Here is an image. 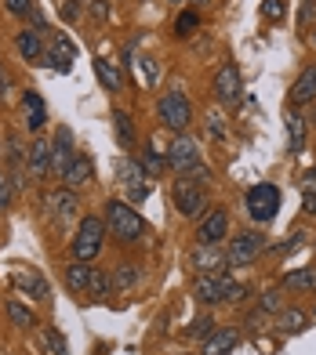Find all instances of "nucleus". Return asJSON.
I'll list each match as a JSON object with an SVG mask.
<instances>
[{
  "instance_id": "nucleus-20",
  "label": "nucleus",
  "mask_w": 316,
  "mask_h": 355,
  "mask_svg": "<svg viewBox=\"0 0 316 355\" xmlns=\"http://www.w3.org/2000/svg\"><path fill=\"white\" fill-rule=\"evenodd\" d=\"M73 55H76V51H73V44H69L66 37H55V47H51V51H47L44 58H47V66H51V69L58 66L62 73H69V66H73Z\"/></svg>"
},
{
  "instance_id": "nucleus-5",
  "label": "nucleus",
  "mask_w": 316,
  "mask_h": 355,
  "mask_svg": "<svg viewBox=\"0 0 316 355\" xmlns=\"http://www.w3.org/2000/svg\"><path fill=\"white\" fill-rule=\"evenodd\" d=\"M193 290H197L200 304H222V301H233L236 283L226 276V272H200V279H197Z\"/></svg>"
},
{
  "instance_id": "nucleus-44",
  "label": "nucleus",
  "mask_w": 316,
  "mask_h": 355,
  "mask_svg": "<svg viewBox=\"0 0 316 355\" xmlns=\"http://www.w3.org/2000/svg\"><path fill=\"white\" fill-rule=\"evenodd\" d=\"M76 15H81V0H66V8H62V19H66V22H73Z\"/></svg>"
},
{
  "instance_id": "nucleus-24",
  "label": "nucleus",
  "mask_w": 316,
  "mask_h": 355,
  "mask_svg": "<svg viewBox=\"0 0 316 355\" xmlns=\"http://www.w3.org/2000/svg\"><path fill=\"white\" fill-rule=\"evenodd\" d=\"M288 138H291V153H306V116L302 112H288Z\"/></svg>"
},
{
  "instance_id": "nucleus-41",
  "label": "nucleus",
  "mask_w": 316,
  "mask_h": 355,
  "mask_svg": "<svg viewBox=\"0 0 316 355\" xmlns=\"http://www.w3.org/2000/svg\"><path fill=\"white\" fill-rule=\"evenodd\" d=\"M146 196H149V185H146V182H142V185H128V203H131V207L142 203Z\"/></svg>"
},
{
  "instance_id": "nucleus-7",
  "label": "nucleus",
  "mask_w": 316,
  "mask_h": 355,
  "mask_svg": "<svg viewBox=\"0 0 316 355\" xmlns=\"http://www.w3.org/2000/svg\"><path fill=\"white\" fill-rule=\"evenodd\" d=\"M164 156H167V167L175 174H182V178H189L200 167V145L193 138H185V135H178L175 141H171V149Z\"/></svg>"
},
{
  "instance_id": "nucleus-12",
  "label": "nucleus",
  "mask_w": 316,
  "mask_h": 355,
  "mask_svg": "<svg viewBox=\"0 0 316 355\" xmlns=\"http://www.w3.org/2000/svg\"><path fill=\"white\" fill-rule=\"evenodd\" d=\"M236 345H240V330H236V327H226V330H215L211 337H203L200 355H229Z\"/></svg>"
},
{
  "instance_id": "nucleus-4",
  "label": "nucleus",
  "mask_w": 316,
  "mask_h": 355,
  "mask_svg": "<svg viewBox=\"0 0 316 355\" xmlns=\"http://www.w3.org/2000/svg\"><path fill=\"white\" fill-rule=\"evenodd\" d=\"M156 116L167 131H185L189 123H193V105L182 91H167L160 102H156Z\"/></svg>"
},
{
  "instance_id": "nucleus-25",
  "label": "nucleus",
  "mask_w": 316,
  "mask_h": 355,
  "mask_svg": "<svg viewBox=\"0 0 316 355\" xmlns=\"http://www.w3.org/2000/svg\"><path fill=\"white\" fill-rule=\"evenodd\" d=\"M283 286L288 290H309V294H316V268H294L283 276Z\"/></svg>"
},
{
  "instance_id": "nucleus-28",
  "label": "nucleus",
  "mask_w": 316,
  "mask_h": 355,
  "mask_svg": "<svg viewBox=\"0 0 316 355\" xmlns=\"http://www.w3.org/2000/svg\"><path fill=\"white\" fill-rule=\"evenodd\" d=\"M113 131H117V141L124 145V149H131V145H135V123H131V116L124 109L113 112Z\"/></svg>"
},
{
  "instance_id": "nucleus-21",
  "label": "nucleus",
  "mask_w": 316,
  "mask_h": 355,
  "mask_svg": "<svg viewBox=\"0 0 316 355\" xmlns=\"http://www.w3.org/2000/svg\"><path fill=\"white\" fill-rule=\"evenodd\" d=\"M91 174H94V164H91L88 156H76L73 167L66 171V178H62V182H66V189H81V185L91 182Z\"/></svg>"
},
{
  "instance_id": "nucleus-2",
  "label": "nucleus",
  "mask_w": 316,
  "mask_h": 355,
  "mask_svg": "<svg viewBox=\"0 0 316 355\" xmlns=\"http://www.w3.org/2000/svg\"><path fill=\"white\" fill-rule=\"evenodd\" d=\"M106 232H109L106 221L94 218V214H88V218L81 221V229H76V236H73V257H76V261H94V257H99V250H102Z\"/></svg>"
},
{
  "instance_id": "nucleus-16",
  "label": "nucleus",
  "mask_w": 316,
  "mask_h": 355,
  "mask_svg": "<svg viewBox=\"0 0 316 355\" xmlns=\"http://www.w3.org/2000/svg\"><path fill=\"white\" fill-rule=\"evenodd\" d=\"M11 283L19 286V290H26L33 301H47V279L40 276V272H33V268H19L11 276Z\"/></svg>"
},
{
  "instance_id": "nucleus-9",
  "label": "nucleus",
  "mask_w": 316,
  "mask_h": 355,
  "mask_svg": "<svg viewBox=\"0 0 316 355\" xmlns=\"http://www.w3.org/2000/svg\"><path fill=\"white\" fill-rule=\"evenodd\" d=\"M215 98L222 105H236L244 98V80H240V69H236L233 62H226V66L215 73Z\"/></svg>"
},
{
  "instance_id": "nucleus-10",
  "label": "nucleus",
  "mask_w": 316,
  "mask_h": 355,
  "mask_svg": "<svg viewBox=\"0 0 316 355\" xmlns=\"http://www.w3.org/2000/svg\"><path fill=\"white\" fill-rule=\"evenodd\" d=\"M229 236V218H226V211H208L200 218V225H197V239H200V247H218L222 239Z\"/></svg>"
},
{
  "instance_id": "nucleus-6",
  "label": "nucleus",
  "mask_w": 316,
  "mask_h": 355,
  "mask_svg": "<svg viewBox=\"0 0 316 355\" xmlns=\"http://www.w3.org/2000/svg\"><path fill=\"white\" fill-rule=\"evenodd\" d=\"M171 196H175V207H178L182 218H197V214H203V207H208L197 178H178V182L171 185Z\"/></svg>"
},
{
  "instance_id": "nucleus-29",
  "label": "nucleus",
  "mask_w": 316,
  "mask_h": 355,
  "mask_svg": "<svg viewBox=\"0 0 316 355\" xmlns=\"http://www.w3.org/2000/svg\"><path fill=\"white\" fill-rule=\"evenodd\" d=\"M276 322H280L283 334H302V330H306V315L298 312V309H283V312L276 315Z\"/></svg>"
},
{
  "instance_id": "nucleus-13",
  "label": "nucleus",
  "mask_w": 316,
  "mask_h": 355,
  "mask_svg": "<svg viewBox=\"0 0 316 355\" xmlns=\"http://www.w3.org/2000/svg\"><path fill=\"white\" fill-rule=\"evenodd\" d=\"M288 98H291V105L316 102V66H306L302 73H298V80H294L291 91H288Z\"/></svg>"
},
{
  "instance_id": "nucleus-19",
  "label": "nucleus",
  "mask_w": 316,
  "mask_h": 355,
  "mask_svg": "<svg viewBox=\"0 0 316 355\" xmlns=\"http://www.w3.org/2000/svg\"><path fill=\"white\" fill-rule=\"evenodd\" d=\"M193 265H197L200 272H222V268L229 265V257H226L222 247H197Z\"/></svg>"
},
{
  "instance_id": "nucleus-11",
  "label": "nucleus",
  "mask_w": 316,
  "mask_h": 355,
  "mask_svg": "<svg viewBox=\"0 0 316 355\" xmlns=\"http://www.w3.org/2000/svg\"><path fill=\"white\" fill-rule=\"evenodd\" d=\"M73 135H69V127H58V141L51 145V174L55 178H66V171L73 167Z\"/></svg>"
},
{
  "instance_id": "nucleus-18",
  "label": "nucleus",
  "mask_w": 316,
  "mask_h": 355,
  "mask_svg": "<svg viewBox=\"0 0 316 355\" xmlns=\"http://www.w3.org/2000/svg\"><path fill=\"white\" fill-rule=\"evenodd\" d=\"M22 109H26V131H40L44 127V120H47V109H44V98L37 91H26L22 94Z\"/></svg>"
},
{
  "instance_id": "nucleus-46",
  "label": "nucleus",
  "mask_w": 316,
  "mask_h": 355,
  "mask_svg": "<svg viewBox=\"0 0 316 355\" xmlns=\"http://www.w3.org/2000/svg\"><path fill=\"white\" fill-rule=\"evenodd\" d=\"M208 131L215 135V138H222L226 131H222V116H208Z\"/></svg>"
},
{
  "instance_id": "nucleus-22",
  "label": "nucleus",
  "mask_w": 316,
  "mask_h": 355,
  "mask_svg": "<svg viewBox=\"0 0 316 355\" xmlns=\"http://www.w3.org/2000/svg\"><path fill=\"white\" fill-rule=\"evenodd\" d=\"M94 73H99V84H102L106 91H120L124 76H120V69H117V62H109V58H94Z\"/></svg>"
},
{
  "instance_id": "nucleus-15",
  "label": "nucleus",
  "mask_w": 316,
  "mask_h": 355,
  "mask_svg": "<svg viewBox=\"0 0 316 355\" xmlns=\"http://www.w3.org/2000/svg\"><path fill=\"white\" fill-rule=\"evenodd\" d=\"M44 203H47V211H51L55 218H73L76 207H81V200H76V189H66V185L55 189Z\"/></svg>"
},
{
  "instance_id": "nucleus-48",
  "label": "nucleus",
  "mask_w": 316,
  "mask_h": 355,
  "mask_svg": "<svg viewBox=\"0 0 316 355\" xmlns=\"http://www.w3.org/2000/svg\"><path fill=\"white\" fill-rule=\"evenodd\" d=\"M302 189H306V192H313V189H316V167H313V171L306 174V182H302Z\"/></svg>"
},
{
  "instance_id": "nucleus-1",
  "label": "nucleus",
  "mask_w": 316,
  "mask_h": 355,
  "mask_svg": "<svg viewBox=\"0 0 316 355\" xmlns=\"http://www.w3.org/2000/svg\"><path fill=\"white\" fill-rule=\"evenodd\" d=\"M106 229L113 232V239H120V243H138V239L146 236V221H142V214L131 203L109 200L106 203Z\"/></svg>"
},
{
  "instance_id": "nucleus-37",
  "label": "nucleus",
  "mask_w": 316,
  "mask_h": 355,
  "mask_svg": "<svg viewBox=\"0 0 316 355\" xmlns=\"http://www.w3.org/2000/svg\"><path fill=\"white\" fill-rule=\"evenodd\" d=\"M185 334H189V337H211V334H215V330H211V319H208V315L193 319V327H189Z\"/></svg>"
},
{
  "instance_id": "nucleus-35",
  "label": "nucleus",
  "mask_w": 316,
  "mask_h": 355,
  "mask_svg": "<svg viewBox=\"0 0 316 355\" xmlns=\"http://www.w3.org/2000/svg\"><path fill=\"white\" fill-rule=\"evenodd\" d=\"M197 22H200V19H197L193 11L178 15V22H175V33H178V37H189V33H193V29H197Z\"/></svg>"
},
{
  "instance_id": "nucleus-34",
  "label": "nucleus",
  "mask_w": 316,
  "mask_h": 355,
  "mask_svg": "<svg viewBox=\"0 0 316 355\" xmlns=\"http://www.w3.org/2000/svg\"><path fill=\"white\" fill-rule=\"evenodd\" d=\"M142 159H146V174H160L167 164V156H160L156 149H142Z\"/></svg>"
},
{
  "instance_id": "nucleus-3",
  "label": "nucleus",
  "mask_w": 316,
  "mask_h": 355,
  "mask_svg": "<svg viewBox=\"0 0 316 355\" xmlns=\"http://www.w3.org/2000/svg\"><path fill=\"white\" fill-rule=\"evenodd\" d=\"M244 207H247L251 221L269 225V221L280 214V189H276V185H269V182H262V185H255V189H247Z\"/></svg>"
},
{
  "instance_id": "nucleus-8",
  "label": "nucleus",
  "mask_w": 316,
  "mask_h": 355,
  "mask_svg": "<svg viewBox=\"0 0 316 355\" xmlns=\"http://www.w3.org/2000/svg\"><path fill=\"white\" fill-rule=\"evenodd\" d=\"M262 250H265V236H258V232L233 236V239H229V250H226L229 268H244V265H251V261H258Z\"/></svg>"
},
{
  "instance_id": "nucleus-43",
  "label": "nucleus",
  "mask_w": 316,
  "mask_h": 355,
  "mask_svg": "<svg viewBox=\"0 0 316 355\" xmlns=\"http://www.w3.org/2000/svg\"><path fill=\"white\" fill-rule=\"evenodd\" d=\"M47 345H51V352H55V355H66V341H62V334L47 330Z\"/></svg>"
},
{
  "instance_id": "nucleus-38",
  "label": "nucleus",
  "mask_w": 316,
  "mask_h": 355,
  "mask_svg": "<svg viewBox=\"0 0 316 355\" xmlns=\"http://www.w3.org/2000/svg\"><path fill=\"white\" fill-rule=\"evenodd\" d=\"M84 4H88V11L94 15V19L106 22L109 19V4H113V0H84Z\"/></svg>"
},
{
  "instance_id": "nucleus-42",
  "label": "nucleus",
  "mask_w": 316,
  "mask_h": 355,
  "mask_svg": "<svg viewBox=\"0 0 316 355\" xmlns=\"http://www.w3.org/2000/svg\"><path fill=\"white\" fill-rule=\"evenodd\" d=\"M8 207H11V182L0 174V211H8Z\"/></svg>"
},
{
  "instance_id": "nucleus-33",
  "label": "nucleus",
  "mask_w": 316,
  "mask_h": 355,
  "mask_svg": "<svg viewBox=\"0 0 316 355\" xmlns=\"http://www.w3.org/2000/svg\"><path fill=\"white\" fill-rule=\"evenodd\" d=\"M258 312H283V297H280V290H265L262 301H258Z\"/></svg>"
},
{
  "instance_id": "nucleus-26",
  "label": "nucleus",
  "mask_w": 316,
  "mask_h": 355,
  "mask_svg": "<svg viewBox=\"0 0 316 355\" xmlns=\"http://www.w3.org/2000/svg\"><path fill=\"white\" fill-rule=\"evenodd\" d=\"M15 47H19V55H26L29 62H33V58H44L37 29H22V33H15Z\"/></svg>"
},
{
  "instance_id": "nucleus-39",
  "label": "nucleus",
  "mask_w": 316,
  "mask_h": 355,
  "mask_svg": "<svg viewBox=\"0 0 316 355\" xmlns=\"http://www.w3.org/2000/svg\"><path fill=\"white\" fill-rule=\"evenodd\" d=\"M262 15H265L269 22L283 19V0H262Z\"/></svg>"
},
{
  "instance_id": "nucleus-17",
  "label": "nucleus",
  "mask_w": 316,
  "mask_h": 355,
  "mask_svg": "<svg viewBox=\"0 0 316 355\" xmlns=\"http://www.w3.org/2000/svg\"><path fill=\"white\" fill-rule=\"evenodd\" d=\"M113 174H117V182L128 189V185H142L146 182V167H142V159H128V156H120L117 164H113Z\"/></svg>"
},
{
  "instance_id": "nucleus-27",
  "label": "nucleus",
  "mask_w": 316,
  "mask_h": 355,
  "mask_svg": "<svg viewBox=\"0 0 316 355\" xmlns=\"http://www.w3.org/2000/svg\"><path fill=\"white\" fill-rule=\"evenodd\" d=\"M138 279H142V268L135 261H120L113 272V290H131Z\"/></svg>"
},
{
  "instance_id": "nucleus-45",
  "label": "nucleus",
  "mask_w": 316,
  "mask_h": 355,
  "mask_svg": "<svg viewBox=\"0 0 316 355\" xmlns=\"http://www.w3.org/2000/svg\"><path fill=\"white\" fill-rule=\"evenodd\" d=\"M302 211L306 214H316V192H302Z\"/></svg>"
},
{
  "instance_id": "nucleus-23",
  "label": "nucleus",
  "mask_w": 316,
  "mask_h": 355,
  "mask_svg": "<svg viewBox=\"0 0 316 355\" xmlns=\"http://www.w3.org/2000/svg\"><path fill=\"white\" fill-rule=\"evenodd\" d=\"M88 279H91V265L88 261H73L66 268V286L73 294H88Z\"/></svg>"
},
{
  "instance_id": "nucleus-47",
  "label": "nucleus",
  "mask_w": 316,
  "mask_h": 355,
  "mask_svg": "<svg viewBox=\"0 0 316 355\" xmlns=\"http://www.w3.org/2000/svg\"><path fill=\"white\" fill-rule=\"evenodd\" d=\"M8 87H11V80H8L4 66H0V98H4V94H8Z\"/></svg>"
},
{
  "instance_id": "nucleus-36",
  "label": "nucleus",
  "mask_w": 316,
  "mask_h": 355,
  "mask_svg": "<svg viewBox=\"0 0 316 355\" xmlns=\"http://www.w3.org/2000/svg\"><path fill=\"white\" fill-rule=\"evenodd\" d=\"M8 15H15V19H26V15H37V11H33V0H8Z\"/></svg>"
},
{
  "instance_id": "nucleus-31",
  "label": "nucleus",
  "mask_w": 316,
  "mask_h": 355,
  "mask_svg": "<svg viewBox=\"0 0 316 355\" xmlns=\"http://www.w3.org/2000/svg\"><path fill=\"white\" fill-rule=\"evenodd\" d=\"M109 290H113V279H109L106 272L91 268V279H88V294H91V297H106Z\"/></svg>"
},
{
  "instance_id": "nucleus-32",
  "label": "nucleus",
  "mask_w": 316,
  "mask_h": 355,
  "mask_svg": "<svg viewBox=\"0 0 316 355\" xmlns=\"http://www.w3.org/2000/svg\"><path fill=\"white\" fill-rule=\"evenodd\" d=\"M8 319L15 322V327H33V322H37L33 312H29L22 301H8Z\"/></svg>"
},
{
  "instance_id": "nucleus-14",
  "label": "nucleus",
  "mask_w": 316,
  "mask_h": 355,
  "mask_svg": "<svg viewBox=\"0 0 316 355\" xmlns=\"http://www.w3.org/2000/svg\"><path fill=\"white\" fill-rule=\"evenodd\" d=\"M26 171L33 178H47L51 174V141L37 138L33 145H29V156H26Z\"/></svg>"
},
{
  "instance_id": "nucleus-40",
  "label": "nucleus",
  "mask_w": 316,
  "mask_h": 355,
  "mask_svg": "<svg viewBox=\"0 0 316 355\" xmlns=\"http://www.w3.org/2000/svg\"><path fill=\"white\" fill-rule=\"evenodd\" d=\"M135 69H138V80H146V84H156V69L149 66V58H135Z\"/></svg>"
},
{
  "instance_id": "nucleus-30",
  "label": "nucleus",
  "mask_w": 316,
  "mask_h": 355,
  "mask_svg": "<svg viewBox=\"0 0 316 355\" xmlns=\"http://www.w3.org/2000/svg\"><path fill=\"white\" fill-rule=\"evenodd\" d=\"M8 159H11V171L15 174L26 171V153H22V138L19 135H8Z\"/></svg>"
}]
</instances>
